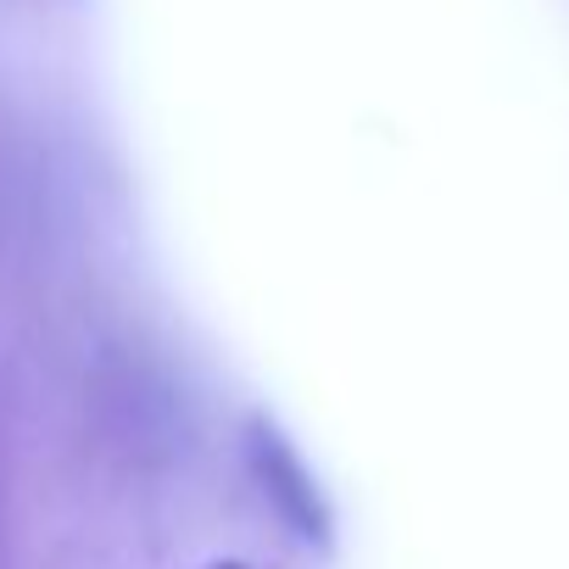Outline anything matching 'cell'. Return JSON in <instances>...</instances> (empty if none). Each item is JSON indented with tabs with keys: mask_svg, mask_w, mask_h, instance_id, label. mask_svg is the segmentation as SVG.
Wrapping results in <instances>:
<instances>
[{
	"mask_svg": "<svg viewBox=\"0 0 569 569\" xmlns=\"http://www.w3.org/2000/svg\"><path fill=\"white\" fill-rule=\"evenodd\" d=\"M251 463H257V475H262V491L273 497V508L291 519L308 541H325L330 536V513H325V497H319V486H313V475L302 469V458L284 447V436L273 430V425H251Z\"/></svg>",
	"mask_w": 569,
	"mask_h": 569,
	"instance_id": "cell-1",
	"label": "cell"
}]
</instances>
